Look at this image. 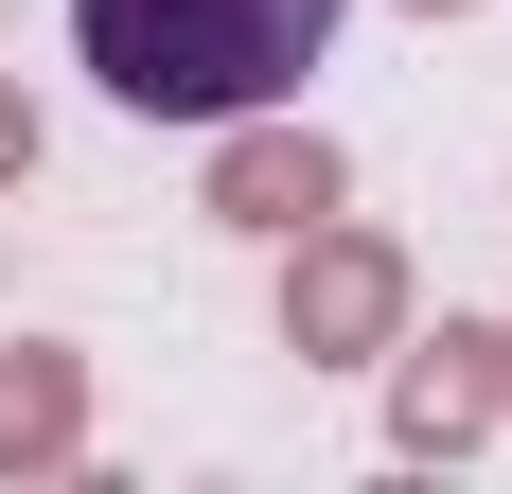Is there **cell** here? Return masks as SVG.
Returning <instances> with one entry per match:
<instances>
[{
	"instance_id": "1",
	"label": "cell",
	"mask_w": 512,
	"mask_h": 494,
	"mask_svg": "<svg viewBox=\"0 0 512 494\" xmlns=\"http://www.w3.org/2000/svg\"><path fill=\"white\" fill-rule=\"evenodd\" d=\"M336 18L354 0H71V53L142 124H248L336 53Z\"/></svg>"
},
{
	"instance_id": "2",
	"label": "cell",
	"mask_w": 512,
	"mask_h": 494,
	"mask_svg": "<svg viewBox=\"0 0 512 494\" xmlns=\"http://www.w3.org/2000/svg\"><path fill=\"white\" fill-rule=\"evenodd\" d=\"M407 336V247L389 230H283V353L301 371H371V353Z\"/></svg>"
},
{
	"instance_id": "3",
	"label": "cell",
	"mask_w": 512,
	"mask_h": 494,
	"mask_svg": "<svg viewBox=\"0 0 512 494\" xmlns=\"http://www.w3.org/2000/svg\"><path fill=\"white\" fill-rule=\"evenodd\" d=\"M512 406H495V318H442V336H389V442L407 459H460L495 442Z\"/></svg>"
},
{
	"instance_id": "4",
	"label": "cell",
	"mask_w": 512,
	"mask_h": 494,
	"mask_svg": "<svg viewBox=\"0 0 512 494\" xmlns=\"http://www.w3.org/2000/svg\"><path fill=\"white\" fill-rule=\"evenodd\" d=\"M336 195H354V177H336L318 124H265V106H248V124L212 142V230H265V247H283V230H318Z\"/></svg>"
},
{
	"instance_id": "5",
	"label": "cell",
	"mask_w": 512,
	"mask_h": 494,
	"mask_svg": "<svg viewBox=\"0 0 512 494\" xmlns=\"http://www.w3.org/2000/svg\"><path fill=\"white\" fill-rule=\"evenodd\" d=\"M53 459H89V353L18 336L0 353V477H53Z\"/></svg>"
},
{
	"instance_id": "6",
	"label": "cell",
	"mask_w": 512,
	"mask_h": 494,
	"mask_svg": "<svg viewBox=\"0 0 512 494\" xmlns=\"http://www.w3.org/2000/svg\"><path fill=\"white\" fill-rule=\"evenodd\" d=\"M0 177H36V106H18V71H0Z\"/></svg>"
},
{
	"instance_id": "7",
	"label": "cell",
	"mask_w": 512,
	"mask_h": 494,
	"mask_svg": "<svg viewBox=\"0 0 512 494\" xmlns=\"http://www.w3.org/2000/svg\"><path fill=\"white\" fill-rule=\"evenodd\" d=\"M495 406H512V318H495Z\"/></svg>"
},
{
	"instance_id": "8",
	"label": "cell",
	"mask_w": 512,
	"mask_h": 494,
	"mask_svg": "<svg viewBox=\"0 0 512 494\" xmlns=\"http://www.w3.org/2000/svg\"><path fill=\"white\" fill-rule=\"evenodd\" d=\"M407 18H460V0H407Z\"/></svg>"
}]
</instances>
